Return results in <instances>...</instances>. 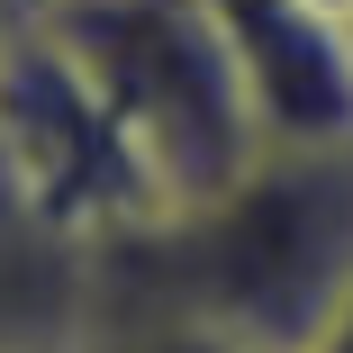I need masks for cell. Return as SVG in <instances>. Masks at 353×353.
<instances>
[{"label": "cell", "instance_id": "obj_1", "mask_svg": "<svg viewBox=\"0 0 353 353\" xmlns=\"http://www.w3.org/2000/svg\"><path fill=\"white\" fill-rule=\"evenodd\" d=\"M344 290H353V136L263 145L218 199L100 245V299L181 308L272 353H299Z\"/></svg>", "mask_w": 353, "mask_h": 353}, {"label": "cell", "instance_id": "obj_2", "mask_svg": "<svg viewBox=\"0 0 353 353\" xmlns=\"http://www.w3.org/2000/svg\"><path fill=\"white\" fill-rule=\"evenodd\" d=\"M37 28L82 63L136 145L163 218L218 199L272 136L245 82V54L218 0H46Z\"/></svg>", "mask_w": 353, "mask_h": 353}, {"label": "cell", "instance_id": "obj_3", "mask_svg": "<svg viewBox=\"0 0 353 353\" xmlns=\"http://www.w3.org/2000/svg\"><path fill=\"white\" fill-rule=\"evenodd\" d=\"M0 154L82 245H118L163 218V199L136 163V145L118 136L109 100L82 82V63L37 19H19L10 46H0Z\"/></svg>", "mask_w": 353, "mask_h": 353}, {"label": "cell", "instance_id": "obj_4", "mask_svg": "<svg viewBox=\"0 0 353 353\" xmlns=\"http://www.w3.org/2000/svg\"><path fill=\"white\" fill-rule=\"evenodd\" d=\"M100 299V245H82L0 154V353L82 344Z\"/></svg>", "mask_w": 353, "mask_h": 353}, {"label": "cell", "instance_id": "obj_5", "mask_svg": "<svg viewBox=\"0 0 353 353\" xmlns=\"http://www.w3.org/2000/svg\"><path fill=\"white\" fill-rule=\"evenodd\" d=\"M82 353H272V344H245V335H227V326H199V317L145 308V299H91Z\"/></svg>", "mask_w": 353, "mask_h": 353}, {"label": "cell", "instance_id": "obj_6", "mask_svg": "<svg viewBox=\"0 0 353 353\" xmlns=\"http://www.w3.org/2000/svg\"><path fill=\"white\" fill-rule=\"evenodd\" d=\"M299 353H353V290L335 299V317H326V326H317V335H308Z\"/></svg>", "mask_w": 353, "mask_h": 353}, {"label": "cell", "instance_id": "obj_7", "mask_svg": "<svg viewBox=\"0 0 353 353\" xmlns=\"http://www.w3.org/2000/svg\"><path fill=\"white\" fill-rule=\"evenodd\" d=\"M10 28H19V10H10V0H0V46H10Z\"/></svg>", "mask_w": 353, "mask_h": 353}, {"label": "cell", "instance_id": "obj_8", "mask_svg": "<svg viewBox=\"0 0 353 353\" xmlns=\"http://www.w3.org/2000/svg\"><path fill=\"white\" fill-rule=\"evenodd\" d=\"M10 10H19V19H37V10H46V0H10Z\"/></svg>", "mask_w": 353, "mask_h": 353}, {"label": "cell", "instance_id": "obj_9", "mask_svg": "<svg viewBox=\"0 0 353 353\" xmlns=\"http://www.w3.org/2000/svg\"><path fill=\"white\" fill-rule=\"evenodd\" d=\"M28 353H82V344H28Z\"/></svg>", "mask_w": 353, "mask_h": 353}, {"label": "cell", "instance_id": "obj_10", "mask_svg": "<svg viewBox=\"0 0 353 353\" xmlns=\"http://www.w3.org/2000/svg\"><path fill=\"white\" fill-rule=\"evenodd\" d=\"M344 46H353V19H344Z\"/></svg>", "mask_w": 353, "mask_h": 353}]
</instances>
